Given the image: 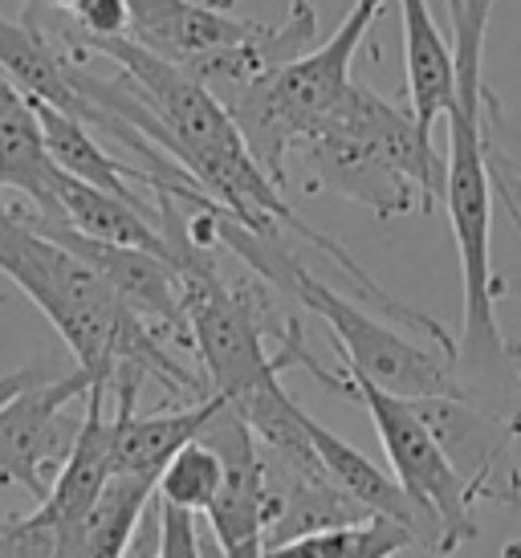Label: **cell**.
Masks as SVG:
<instances>
[{
  "mask_svg": "<svg viewBox=\"0 0 521 558\" xmlns=\"http://www.w3.org/2000/svg\"><path fill=\"white\" fill-rule=\"evenodd\" d=\"M493 0H448L452 16V58L457 94L448 107L445 204L457 236L460 281H464V330L457 347V372L473 400L481 379H518L509 342L497 323L501 281L493 274V204H489V102L485 90V33Z\"/></svg>",
  "mask_w": 521,
  "mask_h": 558,
  "instance_id": "1",
  "label": "cell"
},
{
  "mask_svg": "<svg viewBox=\"0 0 521 558\" xmlns=\"http://www.w3.org/2000/svg\"><path fill=\"white\" fill-rule=\"evenodd\" d=\"M0 274L13 278L53 323L74 355V367L90 375L94 388H110L119 375H155L175 400L199 403L213 396L208 384L184 367L175 347L126 311L90 262L33 225L29 208L0 204Z\"/></svg>",
  "mask_w": 521,
  "mask_h": 558,
  "instance_id": "2",
  "label": "cell"
},
{
  "mask_svg": "<svg viewBox=\"0 0 521 558\" xmlns=\"http://www.w3.org/2000/svg\"><path fill=\"white\" fill-rule=\"evenodd\" d=\"M347 396L367 408L371 424L379 433V445H384L387 465H391V477L403 485V494L412 497L436 526V550L448 555L460 543H469L476 534L473 485L448 461V452L440 449V440L432 436L424 416L415 412V403L399 400V396L371 384L367 375L351 372V367H347Z\"/></svg>",
  "mask_w": 521,
  "mask_h": 558,
  "instance_id": "3",
  "label": "cell"
},
{
  "mask_svg": "<svg viewBox=\"0 0 521 558\" xmlns=\"http://www.w3.org/2000/svg\"><path fill=\"white\" fill-rule=\"evenodd\" d=\"M90 375H41L37 384L0 403V485H16L41 506L74 449L77 424L65 420V408L90 396Z\"/></svg>",
  "mask_w": 521,
  "mask_h": 558,
  "instance_id": "4",
  "label": "cell"
},
{
  "mask_svg": "<svg viewBox=\"0 0 521 558\" xmlns=\"http://www.w3.org/2000/svg\"><path fill=\"white\" fill-rule=\"evenodd\" d=\"M199 440H208L225 457V485H220L216 501L204 513L208 526H213L220 555L265 558V550H269V530H274V518H277V501L257 436L249 433L245 420L225 403Z\"/></svg>",
  "mask_w": 521,
  "mask_h": 558,
  "instance_id": "5",
  "label": "cell"
},
{
  "mask_svg": "<svg viewBox=\"0 0 521 558\" xmlns=\"http://www.w3.org/2000/svg\"><path fill=\"white\" fill-rule=\"evenodd\" d=\"M298 151L310 168V187L314 192H335L342 201L363 204L379 220L396 217H428L436 201L424 187L415 184L412 175L384 159L371 143H363L359 135L342 131L335 123L314 126L306 140L298 143Z\"/></svg>",
  "mask_w": 521,
  "mask_h": 558,
  "instance_id": "6",
  "label": "cell"
},
{
  "mask_svg": "<svg viewBox=\"0 0 521 558\" xmlns=\"http://www.w3.org/2000/svg\"><path fill=\"white\" fill-rule=\"evenodd\" d=\"M131 41L175 65H196L213 53L253 41L265 25L232 13L229 0H126Z\"/></svg>",
  "mask_w": 521,
  "mask_h": 558,
  "instance_id": "7",
  "label": "cell"
},
{
  "mask_svg": "<svg viewBox=\"0 0 521 558\" xmlns=\"http://www.w3.org/2000/svg\"><path fill=\"white\" fill-rule=\"evenodd\" d=\"M58 184L62 168L49 156L37 107L0 74V192H16L49 225H62Z\"/></svg>",
  "mask_w": 521,
  "mask_h": 558,
  "instance_id": "8",
  "label": "cell"
},
{
  "mask_svg": "<svg viewBox=\"0 0 521 558\" xmlns=\"http://www.w3.org/2000/svg\"><path fill=\"white\" fill-rule=\"evenodd\" d=\"M306 436H310V445H314V452H318L323 469L330 473V481H335L338 489L351 497L367 518H387V522H396V526L412 530L415 543L436 546V526L428 522V513L403 494V485H399L391 473H384L379 465H371L363 452L354 449V445H347L342 436H335L330 428H323L310 412H306Z\"/></svg>",
  "mask_w": 521,
  "mask_h": 558,
  "instance_id": "9",
  "label": "cell"
},
{
  "mask_svg": "<svg viewBox=\"0 0 521 558\" xmlns=\"http://www.w3.org/2000/svg\"><path fill=\"white\" fill-rule=\"evenodd\" d=\"M110 388H90L86 396V412L77 424L74 449L65 457L62 473L53 481L49 497L41 501V510L58 522L62 530L82 526L90 510L98 506V497L110 481V457H114V416L107 412Z\"/></svg>",
  "mask_w": 521,
  "mask_h": 558,
  "instance_id": "10",
  "label": "cell"
},
{
  "mask_svg": "<svg viewBox=\"0 0 521 558\" xmlns=\"http://www.w3.org/2000/svg\"><path fill=\"white\" fill-rule=\"evenodd\" d=\"M0 74L29 102L82 119V94L74 86V53H62L53 46L49 33L29 13H25V21H9L0 13Z\"/></svg>",
  "mask_w": 521,
  "mask_h": 558,
  "instance_id": "11",
  "label": "cell"
},
{
  "mask_svg": "<svg viewBox=\"0 0 521 558\" xmlns=\"http://www.w3.org/2000/svg\"><path fill=\"white\" fill-rule=\"evenodd\" d=\"M33 107H37L41 131H46L49 156H53V163H58L65 175H74V180H82V184H90V187H102V192H110V196H119V201L135 204V208H143V213H152L155 217V204H147V196L131 187V184H143L147 192H152V184H155L152 171L114 159L102 143L94 140L90 126L82 123V119H74V114L41 107V102H33Z\"/></svg>",
  "mask_w": 521,
  "mask_h": 558,
  "instance_id": "12",
  "label": "cell"
},
{
  "mask_svg": "<svg viewBox=\"0 0 521 558\" xmlns=\"http://www.w3.org/2000/svg\"><path fill=\"white\" fill-rule=\"evenodd\" d=\"M403 16V65H408V110L428 126L448 114L457 94V58L432 16L428 0H399Z\"/></svg>",
  "mask_w": 521,
  "mask_h": 558,
  "instance_id": "13",
  "label": "cell"
},
{
  "mask_svg": "<svg viewBox=\"0 0 521 558\" xmlns=\"http://www.w3.org/2000/svg\"><path fill=\"white\" fill-rule=\"evenodd\" d=\"M58 208H62V225H70L74 233L102 241V245H123V248H147L168 257V241L159 233L152 213H143L135 204L110 196L102 187H90L65 175L58 184Z\"/></svg>",
  "mask_w": 521,
  "mask_h": 558,
  "instance_id": "14",
  "label": "cell"
},
{
  "mask_svg": "<svg viewBox=\"0 0 521 558\" xmlns=\"http://www.w3.org/2000/svg\"><path fill=\"white\" fill-rule=\"evenodd\" d=\"M408 546H415L412 530L396 526L387 518H363V522L326 526L290 543H277L265 550V558H396Z\"/></svg>",
  "mask_w": 521,
  "mask_h": 558,
  "instance_id": "15",
  "label": "cell"
},
{
  "mask_svg": "<svg viewBox=\"0 0 521 558\" xmlns=\"http://www.w3.org/2000/svg\"><path fill=\"white\" fill-rule=\"evenodd\" d=\"M225 485V457L208 445V440H192L187 449H180L168 461V469L159 473L155 497L163 506L187 513H208V506L216 501Z\"/></svg>",
  "mask_w": 521,
  "mask_h": 558,
  "instance_id": "16",
  "label": "cell"
},
{
  "mask_svg": "<svg viewBox=\"0 0 521 558\" xmlns=\"http://www.w3.org/2000/svg\"><path fill=\"white\" fill-rule=\"evenodd\" d=\"M62 526L41 506L25 518H4L0 526V558H58Z\"/></svg>",
  "mask_w": 521,
  "mask_h": 558,
  "instance_id": "17",
  "label": "cell"
},
{
  "mask_svg": "<svg viewBox=\"0 0 521 558\" xmlns=\"http://www.w3.org/2000/svg\"><path fill=\"white\" fill-rule=\"evenodd\" d=\"M489 175L501 196L521 187V135L509 126L497 98L489 102Z\"/></svg>",
  "mask_w": 521,
  "mask_h": 558,
  "instance_id": "18",
  "label": "cell"
},
{
  "mask_svg": "<svg viewBox=\"0 0 521 558\" xmlns=\"http://www.w3.org/2000/svg\"><path fill=\"white\" fill-rule=\"evenodd\" d=\"M74 41H114L131 37V9L126 0H82L74 9Z\"/></svg>",
  "mask_w": 521,
  "mask_h": 558,
  "instance_id": "19",
  "label": "cell"
},
{
  "mask_svg": "<svg viewBox=\"0 0 521 558\" xmlns=\"http://www.w3.org/2000/svg\"><path fill=\"white\" fill-rule=\"evenodd\" d=\"M155 513H159V546H155V558H204V546H199V534H196V513L163 506L159 497H155Z\"/></svg>",
  "mask_w": 521,
  "mask_h": 558,
  "instance_id": "20",
  "label": "cell"
},
{
  "mask_svg": "<svg viewBox=\"0 0 521 558\" xmlns=\"http://www.w3.org/2000/svg\"><path fill=\"white\" fill-rule=\"evenodd\" d=\"M37 379H41V372H37V367H21V372L0 375V403H9L16 391H25L29 384H37Z\"/></svg>",
  "mask_w": 521,
  "mask_h": 558,
  "instance_id": "21",
  "label": "cell"
},
{
  "mask_svg": "<svg viewBox=\"0 0 521 558\" xmlns=\"http://www.w3.org/2000/svg\"><path fill=\"white\" fill-rule=\"evenodd\" d=\"M286 4H290V0H286Z\"/></svg>",
  "mask_w": 521,
  "mask_h": 558,
  "instance_id": "22",
  "label": "cell"
}]
</instances>
